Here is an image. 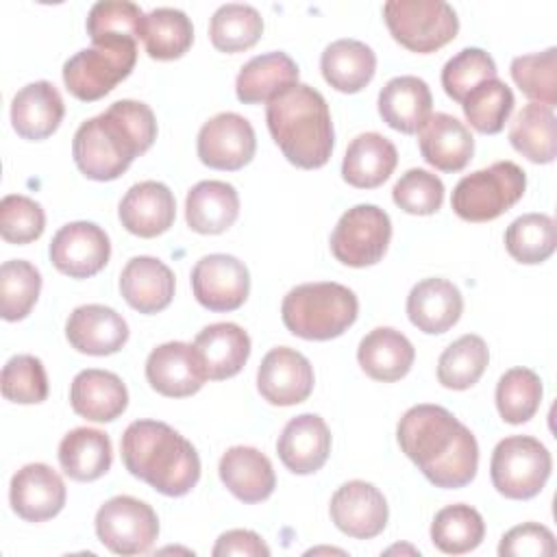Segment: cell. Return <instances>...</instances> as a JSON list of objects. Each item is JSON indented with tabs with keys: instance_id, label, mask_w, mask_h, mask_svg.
<instances>
[{
	"instance_id": "16",
	"label": "cell",
	"mask_w": 557,
	"mask_h": 557,
	"mask_svg": "<svg viewBox=\"0 0 557 557\" xmlns=\"http://www.w3.org/2000/svg\"><path fill=\"white\" fill-rule=\"evenodd\" d=\"M146 379L154 392L168 398L196 394L207 376L198 350L185 342H165L146 359Z\"/></svg>"
},
{
	"instance_id": "10",
	"label": "cell",
	"mask_w": 557,
	"mask_h": 557,
	"mask_svg": "<svg viewBox=\"0 0 557 557\" xmlns=\"http://www.w3.org/2000/svg\"><path fill=\"white\" fill-rule=\"evenodd\" d=\"M389 239V215L376 205H355L337 220L331 233V252L344 265L366 268L383 259Z\"/></svg>"
},
{
	"instance_id": "7",
	"label": "cell",
	"mask_w": 557,
	"mask_h": 557,
	"mask_svg": "<svg viewBox=\"0 0 557 557\" xmlns=\"http://www.w3.org/2000/svg\"><path fill=\"white\" fill-rule=\"evenodd\" d=\"M135 61V39H104L63 63V83L74 98L94 102L122 83L133 72Z\"/></svg>"
},
{
	"instance_id": "2",
	"label": "cell",
	"mask_w": 557,
	"mask_h": 557,
	"mask_svg": "<svg viewBox=\"0 0 557 557\" xmlns=\"http://www.w3.org/2000/svg\"><path fill=\"white\" fill-rule=\"evenodd\" d=\"M154 139L157 120L152 109L137 100H117L76 128L72 157L87 178L115 181Z\"/></svg>"
},
{
	"instance_id": "17",
	"label": "cell",
	"mask_w": 557,
	"mask_h": 557,
	"mask_svg": "<svg viewBox=\"0 0 557 557\" xmlns=\"http://www.w3.org/2000/svg\"><path fill=\"white\" fill-rule=\"evenodd\" d=\"M331 520L355 540L376 537L387 524V500L383 492L366 481H348L331 498Z\"/></svg>"
},
{
	"instance_id": "47",
	"label": "cell",
	"mask_w": 557,
	"mask_h": 557,
	"mask_svg": "<svg viewBox=\"0 0 557 557\" xmlns=\"http://www.w3.org/2000/svg\"><path fill=\"white\" fill-rule=\"evenodd\" d=\"M490 78H496V63L481 48H463L442 67V87L455 102H463L476 85Z\"/></svg>"
},
{
	"instance_id": "31",
	"label": "cell",
	"mask_w": 557,
	"mask_h": 557,
	"mask_svg": "<svg viewBox=\"0 0 557 557\" xmlns=\"http://www.w3.org/2000/svg\"><path fill=\"white\" fill-rule=\"evenodd\" d=\"M398 163L396 146L381 133L357 135L344 154L342 176L357 189H374L383 185Z\"/></svg>"
},
{
	"instance_id": "15",
	"label": "cell",
	"mask_w": 557,
	"mask_h": 557,
	"mask_svg": "<svg viewBox=\"0 0 557 557\" xmlns=\"http://www.w3.org/2000/svg\"><path fill=\"white\" fill-rule=\"evenodd\" d=\"M313 368L305 355L294 348H272L257 370V389L270 405L289 407L305 403L313 392Z\"/></svg>"
},
{
	"instance_id": "28",
	"label": "cell",
	"mask_w": 557,
	"mask_h": 557,
	"mask_svg": "<svg viewBox=\"0 0 557 557\" xmlns=\"http://www.w3.org/2000/svg\"><path fill=\"white\" fill-rule=\"evenodd\" d=\"M433 96L426 81L418 76H396L379 91V115L405 135L418 133L431 117Z\"/></svg>"
},
{
	"instance_id": "52",
	"label": "cell",
	"mask_w": 557,
	"mask_h": 557,
	"mask_svg": "<svg viewBox=\"0 0 557 557\" xmlns=\"http://www.w3.org/2000/svg\"><path fill=\"white\" fill-rule=\"evenodd\" d=\"M226 555H242V557H268L270 548L263 544V540L248 529H233L218 537L213 546V557H226Z\"/></svg>"
},
{
	"instance_id": "4",
	"label": "cell",
	"mask_w": 557,
	"mask_h": 557,
	"mask_svg": "<svg viewBox=\"0 0 557 557\" xmlns=\"http://www.w3.org/2000/svg\"><path fill=\"white\" fill-rule=\"evenodd\" d=\"M265 122L283 157L302 170L322 168L333 152L335 133L324 96L296 83L265 104Z\"/></svg>"
},
{
	"instance_id": "38",
	"label": "cell",
	"mask_w": 557,
	"mask_h": 557,
	"mask_svg": "<svg viewBox=\"0 0 557 557\" xmlns=\"http://www.w3.org/2000/svg\"><path fill=\"white\" fill-rule=\"evenodd\" d=\"M485 535L481 513L463 503L440 509L431 522V542L446 555H463L474 550Z\"/></svg>"
},
{
	"instance_id": "39",
	"label": "cell",
	"mask_w": 557,
	"mask_h": 557,
	"mask_svg": "<svg viewBox=\"0 0 557 557\" xmlns=\"http://www.w3.org/2000/svg\"><path fill=\"white\" fill-rule=\"evenodd\" d=\"M263 33V17L250 4H222L209 22V37L220 52H242L252 48Z\"/></svg>"
},
{
	"instance_id": "14",
	"label": "cell",
	"mask_w": 557,
	"mask_h": 557,
	"mask_svg": "<svg viewBox=\"0 0 557 557\" xmlns=\"http://www.w3.org/2000/svg\"><path fill=\"white\" fill-rule=\"evenodd\" d=\"M48 252L59 272L72 278H89L107 265L111 244L109 235L98 224L81 220L61 226L54 233Z\"/></svg>"
},
{
	"instance_id": "11",
	"label": "cell",
	"mask_w": 557,
	"mask_h": 557,
	"mask_svg": "<svg viewBox=\"0 0 557 557\" xmlns=\"http://www.w3.org/2000/svg\"><path fill=\"white\" fill-rule=\"evenodd\" d=\"M96 535L115 555H141L159 535V518L139 498L113 496L96 513Z\"/></svg>"
},
{
	"instance_id": "18",
	"label": "cell",
	"mask_w": 557,
	"mask_h": 557,
	"mask_svg": "<svg viewBox=\"0 0 557 557\" xmlns=\"http://www.w3.org/2000/svg\"><path fill=\"white\" fill-rule=\"evenodd\" d=\"M9 500L22 520L44 522L63 509L65 483L50 466L26 463L11 479Z\"/></svg>"
},
{
	"instance_id": "37",
	"label": "cell",
	"mask_w": 557,
	"mask_h": 557,
	"mask_svg": "<svg viewBox=\"0 0 557 557\" xmlns=\"http://www.w3.org/2000/svg\"><path fill=\"white\" fill-rule=\"evenodd\" d=\"M141 41L150 59L172 61L183 57L194 41L191 20L172 7L152 9L144 17Z\"/></svg>"
},
{
	"instance_id": "50",
	"label": "cell",
	"mask_w": 557,
	"mask_h": 557,
	"mask_svg": "<svg viewBox=\"0 0 557 557\" xmlns=\"http://www.w3.org/2000/svg\"><path fill=\"white\" fill-rule=\"evenodd\" d=\"M46 213L39 202L22 194H9L0 202V235L9 244H30L41 237Z\"/></svg>"
},
{
	"instance_id": "25",
	"label": "cell",
	"mask_w": 557,
	"mask_h": 557,
	"mask_svg": "<svg viewBox=\"0 0 557 557\" xmlns=\"http://www.w3.org/2000/svg\"><path fill=\"white\" fill-rule=\"evenodd\" d=\"M70 403L74 413L85 420L111 422L124 413L128 392L117 374L87 368L74 376L70 385Z\"/></svg>"
},
{
	"instance_id": "32",
	"label": "cell",
	"mask_w": 557,
	"mask_h": 557,
	"mask_svg": "<svg viewBox=\"0 0 557 557\" xmlns=\"http://www.w3.org/2000/svg\"><path fill=\"white\" fill-rule=\"evenodd\" d=\"M194 348L205 363L207 376L213 381H224L235 376L248 361L250 337L239 324L215 322L196 335Z\"/></svg>"
},
{
	"instance_id": "46",
	"label": "cell",
	"mask_w": 557,
	"mask_h": 557,
	"mask_svg": "<svg viewBox=\"0 0 557 557\" xmlns=\"http://www.w3.org/2000/svg\"><path fill=\"white\" fill-rule=\"evenodd\" d=\"M144 11L128 0H100L89 9L87 35L94 44L104 39H141Z\"/></svg>"
},
{
	"instance_id": "5",
	"label": "cell",
	"mask_w": 557,
	"mask_h": 557,
	"mask_svg": "<svg viewBox=\"0 0 557 557\" xmlns=\"http://www.w3.org/2000/svg\"><path fill=\"white\" fill-rule=\"evenodd\" d=\"M357 313L359 300L355 292L333 281L296 285L281 305L285 329L296 337L313 342L339 337L355 324Z\"/></svg>"
},
{
	"instance_id": "6",
	"label": "cell",
	"mask_w": 557,
	"mask_h": 557,
	"mask_svg": "<svg viewBox=\"0 0 557 557\" xmlns=\"http://www.w3.org/2000/svg\"><path fill=\"white\" fill-rule=\"evenodd\" d=\"M524 170L513 161H496L463 176L453 189L450 205L466 222H490L509 211L524 196Z\"/></svg>"
},
{
	"instance_id": "49",
	"label": "cell",
	"mask_w": 557,
	"mask_h": 557,
	"mask_svg": "<svg viewBox=\"0 0 557 557\" xmlns=\"http://www.w3.org/2000/svg\"><path fill=\"white\" fill-rule=\"evenodd\" d=\"M396 207L411 215H433L444 202V183L429 170L411 168L394 185Z\"/></svg>"
},
{
	"instance_id": "41",
	"label": "cell",
	"mask_w": 557,
	"mask_h": 557,
	"mask_svg": "<svg viewBox=\"0 0 557 557\" xmlns=\"http://www.w3.org/2000/svg\"><path fill=\"white\" fill-rule=\"evenodd\" d=\"M490 361V350L483 337L461 335L437 361V381L448 389H468L483 376Z\"/></svg>"
},
{
	"instance_id": "35",
	"label": "cell",
	"mask_w": 557,
	"mask_h": 557,
	"mask_svg": "<svg viewBox=\"0 0 557 557\" xmlns=\"http://www.w3.org/2000/svg\"><path fill=\"white\" fill-rule=\"evenodd\" d=\"M113 461L107 433L89 426L70 431L59 444L61 470L74 481H96L109 472Z\"/></svg>"
},
{
	"instance_id": "1",
	"label": "cell",
	"mask_w": 557,
	"mask_h": 557,
	"mask_svg": "<svg viewBox=\"0 0 557 557\" xmlns=\"http://www.w3.org/2000/svg\"><path fill=\"white\" fill-rule=\"evenodd\" d=\"M400 450L444 490H459L476 476L479 444L472 431L440 405H416L396 426Z\"/></svg>"
},
{
	"instance_id": "13",
	"label": "cell",
	"mask_w": 557,
	"mask_h": 557,
	"mask_svg": "<svg viewBox=\"0 0 557 557\" xmlns=\"http://www.w3.org/2000/svg\"><path fill=\"white\" fill-rule=\"evenodd\" d=\"M191 289L205 309L235 311L248 298L250 274L244 261L233 255H207L191 270Z\"/></svg>"
},
{
	"instance_id": "40",
	"label": "cell",
	"mask_w": 557,
	"mask_h": 557,
	"mask_svg": "<svg viewBox=\"0 0 557 557\" xmlns=\"http://www.w3.org/2000/svg\"><path fill=\"white\" fill-rule=\"evenodd\" d=\"M555 220L546 213H524L516 218L505 231V248L518 263H542L555 252Z\"/></svg>"
},
{
	"instance_id": "51",
	"label": "cell",
	"mask_w": 557,
	"mask_h": 557,
	"mask_svg": "<svg viewBox=\"0 0 557 557\" xmlns=\"http://www.w3.org/2000/svg\"><path fill=\"white\" fill-rule=\"evenodd\" d=\"M555 550L553 531L537 522H524L509 529L498 544L500 557H553Z\"/></svg>"
},
{
	"instance_id": "22",
	"label": "cell",
	"mask_w": 557,
	"mask_h": 557,
	"mask_svg": "<svg viewBox=\"0 0 557 557\" xmlns=\"http://www.w3.org/2000/svg\"><path fill=\"white\" fill-rule=\"evenodd\" d=\"M422 159L440 172L463 170L474 154V137L463 122L448 113H433L418 131Z\"/></svg>"
},
{
	"instance_id": "29",
	"label": "cell",
	"mask_w": 557,
	"mask_h": 557,
	"mask_svg": "<svg viewBox=\"0 0 557 557\" xmlns=\"http://www.w3.org/2000/svg\"><path fill=\"white\" fill-rule=\"evenodd\" d=\"M239 196L231 183L200 181L185 198L187 226L200 235H220L235 224Z\"/></svg>"
},
{
	"instance_id": "30",
	"label": "cell",
	"mask_w": 557,
	"mask_h": 557,
	"mask_svg": "<svg viewBox=\"0 0 557 557\" xmlns=\"http://www.w3.org/2000/svg\"><path fill=\"white\" fill-rule=\"evenodd\" d=\"M416 359L413 344L392 326L372 329L357 348V361L361 370L383 383L398 381L407 376Z\"/></svg>"
},
{
	"instance_id": "21",
	"label": "cell",
	"mask_w": 557,
	"mask_h": 557,
	"mask_svg": "<svg viewBox=\"0 0 557 557\" xmlns=\"http://www.w3.org/2000/svg\"><path fill=\"white\" fill-rule=\"evenodd\" d=\"M176 218V200L168 185L159 181L135 183L120 200V222L137 237L165 233Z\"/></svg>"
},
{
	"instance_id": "43",
	"label": "cell",
	"mask_w": 557,
	"mask_h": 557,
	"mask_svg": "<svg viewBox=\"0 0 557 557\" xmlns=\"http://www.w3.org/2000/svg\"><path fill=\"white\" fill-rule=\"evenodd\" d=\"M542 403V381L529 368L507 370L496 385V409L509 424L529 422Z\"/></svg>"
},
{
	"instance_id": "44",
	"label": "cell",
	"mask_w": 557,
	"mask_h": 557,
	"mask_svg": "<svg viewBox=\"0 0 557 557\" xmlns=\"http://www.w3.org/2000/svg\"><path fill=\"white\" fill-rule=\"evenodd\" d=\"M463 115L470 126L483 135H496L503 131L507 117L513 111L511 89L498 81L490 78L476 85L461 102Z\"/></svg>"
},
{
	"instance_id": "8",
	"label": "cell",
	"mask_w": 557,
	"mask_h": 557,
	"mask_svg": "<svg viewBox=\"0 0 557 557\" xmlns=\"http://www.w3.org/2000/svg\"><path fill=\"white\" fill-rule=\"evenodd\" d=\"M383 17L392 37L418 54L440 50L459 33V17L444 0H389Z\"/></svg>"
},
{
	"instance_id": "9",
	"label": "cell",
	"mask_w": 557,
	"mask_h": 557,
	"mask_svg": "<svg viewBox=\"0 0 557 557\" xmlns=\"http://www.w3.org/2000/svg\"><path fill=\"white\" fill-rule=\"evenodd\" d=\"M548 448L531 435H509L492 453L490 476L498 494L511 500H529L542 492L550 476Z\"/></svg>"
},
{
	"instance_id": "48",
	"label": "cell",
	"mask_w": 557,
	"mask_h": 557,
	"mask_svg": "<svg viewBox=\"0 0 557 557\" xmlns=\"http://www.w3.org/2000/svg\"><path fill=\"white\" fill-rule=\"evenodd\" d=\"M2 396L20 405H37L48 396L44 363L33 355H15L2 368Z\"/></svg>"
},
{
	"instance_id": "3",
	"label": "cell",
	"mask_w": 557,
	"mask_h": 557,
	"mask_svg": "<svg viewBox=\"0 0 557 557\" xmlns=\"http://www.w3.org/2000/svg\"><path fill=\"white\" fill-rule=\"evenodd\" d=\"M124 468L163 496H185L200 479V457L189 440L165 422L135 420L122 442Z\"/></svg>"
},
{
	"instance_id": "33",
	"label": "cell",
	"mask_w": 557,
	"mask_h": 557,
	"mask_svg": "<svg viewBox=\"0 0 557 557\" xmlns=\"http://www.w3.org/2000/svg\"><path fill=\"white\" fill-rule=\"evenodd\" d=\"M298 74L296 61L281 50L252 57L235 78L237 100L244 104L270 102L278 91L296 85Z\"/></svg>"
},
{
	"instance_id": "34",
	"label": "cell",
	"mask_w": 557,
	"mask_h": 557,
	"mask_svg": "<svg viewBox=\"0 0 557 557\" xmlns=\"http://www.w3.org/2000/svg\"><path fill=\"white\" fill-rule=\"evenodd\" d=\"M320 70L333 89L357 94L372 81L376 72V54L359 39H337L324 48Z\"/></svg>"
},
{
	"instance_id": "42",
	"label": "cell",
	"mask_w": 557,
	"mask_h": 557,
	"mask_svg": "<svg viewBox=\"0 0 557 557\" xmlns=\"http://www.w3.org/2000/svg\"><path fill=\"white\" fill-rule=\"evenodd\" d=\"M41 292L39 270L24 259L4 261L0 268V313L7 322L24 320Z\"/></svg>"
},
{
	"instance_id": "24",
	"label": "cell",
	"mask_w": 557,
	"mask_h": 557,
	"mask_svg": "<svg viewBox=\"0 0 557 557\" xmlns=\"http://www.w3.org/2000/svg\"><path fill=\"white\" fill-rule=\"evenodd\" d=\"M65 113L59 89L48 81H35L22 87L11 102V124L22 139L41 141L50 137Z\"/></svg>"
},
{
	"instance_id": "27",
	"label": "cell",
	"mask_w": 557,
	"mask_h": 557,
	"mask_svg": "<svg viewBox=\"0 0 557 557\" xmlns=\"http://www.w3.org/2000/svg\"><path fill=\"white\" fill-rule=\"evenodd\" d=\"M218 472L226 490L248 505L270 498L276 487L270 459L252 446L228 448L220 459Z\"/></svg>"
},
{
	"instance_id": "45",
	"label": "cell",
	"mask_w": 557,
	"mask_h": 557,
	"mask_svg": "<svg viewBox=\"0 0 557 557\" xmlns=\"http://www.w3.org/2000/svg\"><path fill=\"white\" fill-rule=\"evenodd\" d=\"M511 78L537 104H557V48L522 54L511 61Z\"/></svg>"
},
{
	"instance_id": "26",
	"label": "cell",
	"mask_w": 557,
	"mask_h": 557,
	"mask_svg": "<svg viewBox=\"0 0 557 557\" xmlns=\"http://www.w3.org/2000/svg\"><path fill=\"white\" fill-rule=\"evenodd\" d=\"M124 300L139 313H159L174 298V274L154 257H133L120 274Z\"/></svg>"
},
{
	"instance_id": "12",
	"label": "cell",
	"mask_w": 557,
	"mask_h": 557,
	"mask_svg": "<svg viewBox=\"0 0 557 557\" xmlns=\"http://www.w3.org/2000/svg\"><path fill=\"white\" fill-rule=\"evenodd\" d=\"M198 159L213 170L235 172L248 165L257 150V137L250 122L233 111L213 115L202 124L196 139Z\"/></svg>"
},
{
	"instance_id": "23",
	"label": "cell",
	"mask_w": 557,
	"mask_h": 557,
	"mask_svg": "<svg viewBox=\"0 0 557 557\" xmlns=\"http://www.w3.org/2000/svg\"><path fill=\"white\" fill-rule=\"evenodd\" d=\"M461 311V292L446 278H422L407 296V315L411 324L426 335H442L453 329L459 322Z\"/></svg>"
},
{
	"instance_id": "19",
	"label": "cell",
	"mask_w": 557,
	"mask_h": 557,
	"mask_svg": "<svg viewBox=\"0 0 557 557\" xmlns=\"http://www.w3.org/2000/svg\"><path fill=\"white\" fill-rule=\"evenodd\" d=\"M65 337L72 348L102 357L117 352L128 339L126 320L104 305H81L65 322Z\"/></svg>"
},
{
	"instance_id": "20",
	"label": "cell",
	"mask_w": 557,
	"mask_h": 557,
	"mask_svg": "<svg viewBox=\"0 0 557 557\" xmlns=\"http://www.w3.org/2000/svg\"><path fill=\"white\" fill-rule=\"evenodd\" d=\"M276 453L289 472L313 474L329 459L331 431L318 413H300L285 424Z\"/></svg>"
},
{
	"instance_id": "36",
	"label": "cell",
	"mask_w": 557,
	"mask_h": 557,
	"mask_svg": "<svg viewBox=\"0 0 557 557\" xmlns=\"http://www.w3.org/2000/svg\"><path fill=\"white\" fill-rule=\"evenodd\" d=\"M511 146L533 163H553L557 154V120L550 107L529 102L524 104L511 126Z\"/></svg>"
}]
</instances>
